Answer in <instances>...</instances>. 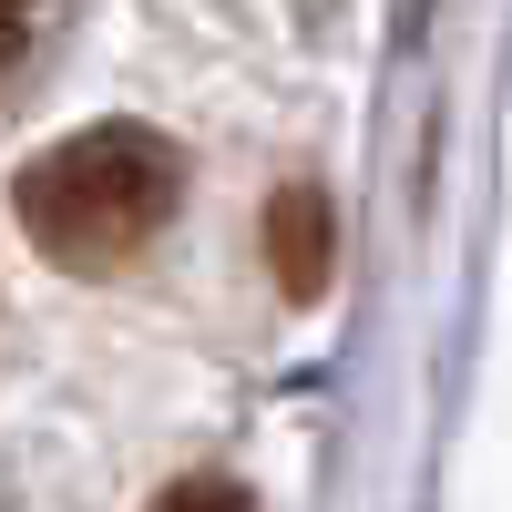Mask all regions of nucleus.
Wrapping results in <instances>:
<instances>
[{
	"label": "nucleus",
	"mask_w": 512,
	"mask_h": 512,
	"mask_svg": "<svg viewBox=\"0 0 512 512\" xmlns=\"http://www.w3.org/2000/svg\"><path fill=\"white\" fill-rule=\"evenodd\" d=\"M21 236L72 277H113L175 226L185 205V154L154 123H93V134H62L52 154L21 164Z\"/></svg>",
	"instance_id": "obj_1"
},
{
	"label": "nucleus",
	"mask_w": 512,
	"mask_h": 512,
	"mask_svg": "<svg viewBox=\"0 0 512 512\" xmlns=\"http://www.w3.org/2000/svg\"><path fill=\"white\" fill-rule=\"evenodd\" d=\"M267 256H277L287 297H318V287H328V195H318V185H287V195L267 205Z\"/></svg>",
	"instance_id": "obj_2"
},
{
	"label": "nucleus",
	"mask_w": 512,
	"mask_h": 512,
	"mask_svg": "<svg viewBox=\"0 0 512 512\" xmlns=\"http://www.w3.org/2000/svg\"><path fill=\"white\" fill-rule=\"evenodd\" d=\"M154 512H256L226 472H195V482H175V492H154Z\"/></svg>",
	"instance_id": "obj_3"
},
{
	"label": "nucleus",
	"mask_w": 512,
	"mask_h": 512,
	"mask_svg": "<svg viewBox=\"0 0 512 512\" xmlns=\"http://www.w3.org/2000/svg\"><path fill=\"white\" fill-rule=\"evenodd\" d=\"M21 41H31V0H0V72L21 62Z\"/></svg>",
	"instance_id": "obj_4"
}]
</instances>
